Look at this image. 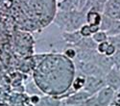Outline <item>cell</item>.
Instances as JSON below:
<instances>
[{
    "label": "cell",
    "instance_id": "6da1fadb",
    "mask_svg": "<svg viewBox=\"0 0 120 106\" xmlns=\"http://www.w3.org/2000/svg\"><path fill=\"white\" fill-rule=\"evenodd\" d=\"M77 69L86 76H96L105 78V72L94 62L77 61Z\"/></svg>",
    "mask_w": 120,
    "mask_h": 106
},
{
    "label": "cell",
    "instance_id": "7a4b0ae2",
    "mask_svg": "<svg viewBox=\"0 0 120 106\" xmlns=\"http://www.w3.org/2000/svg\"><path fill=\"white\" fill-rule=\"evenodd\" d=\"M105 86H106V82H105V78H103V77L86 76V83L83 90L91 94H95Z\"/></svg>",
    "mask_w": 120,
    "mask_h": 106
},
{
    "label": "cell",
    "instance_id": "3957f363",
    "mask_svg": "<svg viewBox=\"0 0 120 106\" xmlns=\"http://www.w3.org/2000/svg\"><path fill=\"white\" fill-rule=\"evenodd\" d=\"M114 94H115V91L112 89L111 87L106 85L97 94H95L96 106H109L113 100Z\"/></svg>",
    "mask_w": 120,
    "mask_h": 106
},
{
    "label": "cell",
    "instance_id": "277c9868",
    "mask_svg": "<svg viewBox=\"0 0 120 106\" xmlns=\"http://www.w3.org/2000/svg\"><path fill=\"white\" fill-rule=\"evenodd\" d=\"M86 22V13L83 11H72L70 13V18H69V23L65 32H72L79 30Z\"/></svg>",
    "mask_w": 120,
    "mask_h": 106
},
{
    "label": "cell",
    "instance_id": "5b68a950",
    "mask_svg": "<svg viewBox=\"0 0 120 106\" xmlns=\"http://www.w3.org/2000/svg\"><path fill=\"white\" fill-rule=\"evenodd\" d=\"M91 95H93V94H89V93H87V92H86L84 90H81V91H78V92H74L70 95H68L67 98L62 102L64 103V104H67V105L75 106V105L83 103L87 98H90Z\"/></svg>",
    "mask_w": 120,
    "mask_h": 106
},
{
    "label": "cell",
    "instance_id": "8992f818",
    "mask_svg": "<svg viewBox=\"0 0 120 106\" xmlns=\"http://www.w3.org/2000/svg\"><path fill=\"white\" fill-rule=\"evenodd\" d=\"M105 82L107 86L111 87L114 91H117L118 89H120V73L118 71V69L113 67L105 75Z\"/></svg>",
    "mask_w": 120,
    "mask_h": 106
},
{
    "label": "cell",
    "instance_id": "52a82bcc",
    "mask_svg": "<svg viewBox=\"0 0 120 106\" xmlns=\"http://www.w3.org/2000/svg\"><path fill=\"white\" fill-rule=\"evenodd\" d=\"M103 14L112 19H118L120 14V3L117 0H108L104 5Z\"/></svg>",
    "mask_w": 120,
    "mask_h": 106
},
{
    "label": "cell",
    "instance_id": "ba28073f",
    "mask_svg": "<svg viewBox=\"0 0 120 106\" xmlns=\"http://www.w3.org/2000/svg\"><path fill=\"white\" fill-rule=\"evenodd\" d=\"M70 13L71 12H63V11H58L55 14V16L53 18V22L58 25V27L61 29L62 32H65L68 23H69V18H70Z\"/></svg>",
    "mask_w": 120,
    "mask_h": 106
},
{
    "label": "cell",
    "instance_id": "9c48e42d",
    "mask_svg": "<svg viewBox=\"0 0 120 106\" xmlns=\"http://www.w3.org/2000/svg\"><path fill=\"white\" fill-rule=\"evenodd\" d=\"M102 19V14L93 10H89L86 14V22L88 25H98L100 26Z\"/></svg>",
    "mask_w": 120,
    "mask_h": 106
},
{
    "label": "cell",
    "instance_id": "30bf717a",
    "mask_svg": "<svg viewBox=\"0 0 120 106\" xmlns=\"http://www.w3.org/2000/svg\"><path fill=\"white\" fill-rule=\"evenodd\" d=\"M74 46L79 48H84V49H92L96 50L97 43L92 40L91 37H83Z\"/></svg>",
    "mask_w": 120,
    "mask_h": 106
},
{
    "label": "cell",
    "instance_id": "8fae6325",
    "mask_svg": "<svg viewBox=\"0 0 120 106\" xmlns=\"http://www.w3.org/2000/svg\"><path fill=\"white\" fill-rule=\"evenodd\" d=\"M62 36L64 42H66L69 44H73V45L76 44L83 38L81 34H80L79 30L72 31V32H62Z\"/></svg>",
    "mask_w": 120,
    "mask_h": 106
},
{
    "label": "cell",
    "instance_id": "7c38bea8",
    "mask_svg": "<svg viewBox=\"0 0 120 106\" xmlns=\"http://www.w3.org/2000/svg\"><path fill=\"white\" fill-rule=\"evenodd\" d=\"M62 100L56 98L51 95H42L41 96V100L36 106H61Z\"/></svg>",
    "mask_w": 120,
    "mask_h": 106
},
{
    "label": "cell",
    "instance_id": "4fadbf2b",
    "mask_svg": "<svg viewBox=\"0 0 120 106\" xmlns=\"http://www.w3.org/2000/svg\"><path fill=\"white\" fill-rule=\"evenodd\" d=\"M57 8L58 11L63 12H72L77 10V6L73 0H62L57 3Z\"/></svg>",
    "mask_w": 120,
    "mask_h": 106
},
{
    "label": "cell",
    "instance_id": "5bb4252c",
    "mask_svg": "<svg viewBox=\"0 0 120 106\" xmlns=\"http://www.w3.org/2000/svg\"><path fill=\"white\" fill-rule=\"evenodd\" d=\"M85 83H86V75H84L83 73L78 75L76 78L73 80L72 82V89L74 92H78V91H81L83 90L84 86H85Z\"/></svg>",
    "mask_w": 120,
    "mask_h": 106
},
{
    "label": "cell",
    "instance_id": "9a60e30c",
    "mask_svg": "<svg viewBox=\"0 0 120 106\" xmlns=\"http://www.w3.org/2000/svg\"><path fill=\"white\" fill-rule=\"evenodd\" d=\"M113 20L114 19H112L111 17L107 16L106 15L102 14V19H101V23H100V30L104 31V32L109 31V28H111L112 25Z\"/></svg>",
    "mask_w": 120,
    "mask_h": 106
},
{
    "label": "cell",
    "instance_id": "2e32d148",
    "mask_svg": "<svg viewBox=\"0 0 120 106\" xmlns=\"http://www.w3.org/2000/svg\"><path fill=\"white\" fill-rule=\"evenodd\" d=\"M106 33H107L108 37L120 35V19H114L112 27L109 28V30L107 31Z\"/></svg>",
    "mask_w": 120,
    "mask_h": 106
},
{
    "label": "cell",
    "instance_id": "e0dca14e",
    "mask_svg": "<svg viewBox=\"0 0 120 106\" xmlns=\"http://www.w3.org/2000/svg\"><path fill=\"white\" fill-rule=\"evenodd\" d=\"M91 38H92V40L96 43H103V42L108 41V35H107V33L104 32V31H101V30H99L98 32L92 34Z\"/></svg>",
    "mask_w": 120,
    "mask_h": 106
},
{
    "label": "cell",
    "instance_id": "ac0fdd59",
    "mask_svg": "<svg viewBox=\"0 0 120 106\" xmlns=\"http://www.w3.org/2000/svg\"><path fill=\"white\" fill-rule=\"evenodd\" d=\"M25 91L29 94H42V92H41L39 91V89H38V87L37 86V84H35V83H29V84H27L26 85V88H25Z\"/></svg>",
    "mask_w": 120,
    "mask_h": 106
},
{
    "label": "cell",
    "instance_id": "d6986e66",
    "mask_svg": "<svg viewBox=\"0 0 120 106\" xmlns=\"http://www.w3.org/2000/svg\"><path fill=\"white\" fill-rule=\"evenodd\" d=\"M64 56L69 60H73L76 58V55H77V52H76V49L75 47L73 46H69V47H66L64 51Z\"/></svg>",
    "mask_w": 120,
    "mask_h": 106
},
{
    "label": "cell",
    "instance_id": "ffe728a7",
    "mask_svg": "<svg viewBox=\"0 0 120 106\" xmlns=\"http://www.w3.org/2000/svg\"><path fill=\"white\" fill-rule=\"evenodd\" d=\"M79 32L82 37H91L92 36V33L90 31V27H89L88 24H84L79 29Z\"/></svg>",
    "mask_w": 120,
    "mask_h": 106
},
{
    "label": "cell",
    "instance_id": "44dd1931",
    "mask_svg": "<svg viewBox=\"0 0 120 106\" xmlns=\"http://www.w3.org/2000/svg\"><path fill=\"white\" fill-rule=\"evenodd\" d=\"M108 42L115 46L116 49H120V35L108 37Z\"/></svg>",
    "mask_w": 120,
    "mask_h": 106
},
{
    "label": "cell",
    "instance_id": "7402d4cb",
    "mask_svg": "<svg viewBox=\"0 0 120 106\" xmlns=\"http://www.w3.org/2000/svg\"><path fill=\"white\" fill-rule=\"evenodd\" d=\"M109 42L106 41V42H103V43H97V47H96V51L100 54H105L107 48H108V45H109Z\"/></svg>",
    "mask_w": 120,
    "mask_h": 106
},
{
    "label": "cell",
    "instance_id": "603a6c76",
    "mask_svg": "<svg viewBox=\"0 0 120 106\" xmlns=\"http://www.w3.org/2000/svg\"><path fill=\"white\" fill-rule=\"evenodd\" d=\"M112 58L114 66L119 70V67H120V49H116L115 53L112 56Z\"/></svg>",
    "mask_w": 120,
    "mask_h": 106
},
{
    "label": "cell",
    "instance_id": "cb8c5ba5",
    "mask_svg": "<svg viewBox=\"0 0 120 106\" xmlns=\"http://www.w3.org/2000/svg\"><path fill=\"white\" fill-rule=\"evenodd\" d=\"M115 51H116L115 46H114L113 44H112V43H109L108 48H107V50H106V52H105L104 55H106V56H108V57H112V56L115 53Z\"/></svg>",
    "mask_w": 120,
    "mask_h": 106
},
{
    "label": "cell",
    "instance_id": "d4e9b609",
    "mask_svg": "<svg viewBox=\"0 0 120 106\" xmlns=\"http://www.w3.org/2000/svg\"><path fill=\"white\" fill-rule=\"evenodd\" d=\"M29 100H30V102H31L34 106H36L39 102V100H41V95H38V94H32V95L29 96Z\"/></svg>",
    "mask_w": 120,
    "mask_h": 106
},
{
    "label": "cell",
    "instance_id": "484cf974",
    "mask_svg": "<svg viewBox=\"0 0 120 106\" xmlns=\"http://www.w3.org/2000/svg\"><path fill=\"white\" fill-rule=\"evenodd\" d=\"M87 0H79V7H78V11H83L86 4Z\"/></svg>",
    "mask_w": 120,
    "mask_h": 106
},
{
    "label": "cell",
    "instance_id": "4316f807",
    "mask_svg": "<svg viewBox=\"0 0 120 106\" xmlns=\"http://www.w3.org/2000/svg\"><path fill=\"white\" fill-rule=\"evenodd\" d=\"M89 27H90V31L92 34H94L100 30V26H98V25H89Z\"/></svg>",
    "mask_w": 120,
    "mask_h": 106
},
{
    "label": "cell",
    "instance_id": "83f0119b",
    "mask_svg": "<svg viewBox=\"0 0 120 106\" xmlns=\"http://www.w3.org/2000/svg\"><path fill=\"white\" fill-rule=\"evenodd\" d=\"M45 55H46V54H43V55H41V60H42V59H43V58H44V56H45ZM36 57H37V58H38V57H39V55H36ZM32 60H33V62H34V64H36V63L38 62V61H37V59H36V58H35V56L33 57V59H32ZM39 62H41V61H39Z\"/></svg>",
    "mask_w": 120,
    "mask_h": 106
},
{
    "label": "cell",
    "instance_id": "f1b7e54d",
    "mask_svg": "<svg viewBox=\"0 0 120 106\" xmlns=\"http://www.w3.org/2000/svg\"><path fill=\"white\" fill-rule=\"evenodd\" d=\"M51 74H52V75H54V74L56 75L57 72H56V71L54 72V71H51ZM55 77H56V82H58L59 80H61V77H59V76H55Z\"/></svg>",
    "mask_w": 120,
    "mask_h": 106
},
{
    "label": "cell",
    "instance_id": "f546056e",
    "mask_svg": "<svg viewBox=\"0 0 120 106\" xmlns=\"http://www.w3.org/2000/svg\"><path fill=\"white\" fill-rule=\"evenodd\" d=\"M61 106H71V105H67V104H64V103L62 102V105H61Z\"/></svg>",
    "mask_w": 120,
    "mask_h": 106
},
{
    "label": "cell",
    "instance_id": "4dcf8cb0",
    "mask_svg": "<svg viewBox=\"0 0 120 106\" xmlns=\"http://www.w3.org/2000/svg\"><path fill=\"white\" fill-rule=\"evenodd\" d=\"M56 1H57V2H60V1H62V0H56Z\"/></svg>",
    "mask_w": 120,
    "mask_h": 106
},
{
    "label": "cell",
    "instance_id": "1f68e13d",
    "mask_svg": "<svg viewBox=\"0 0 120 106\" xmlns=\"http://www.w3.org/2000/svg\"><path fill=\"white\" fill-rule=\"evenodd\" d=\"M109 106H114V105H112V104H109Z\"/></svg>",
    "mask_w": 120,
    "mask_h": 106
},
{
    "label": "cell",
    "instance_id": "d6a6232c",
    "mask_svg": "<svg viewBox=\"0 0 120 106\" xmlns=\"http://www.w3.org/2000/svg\"><path fill=\"white\" fill-rule=\"evenodd\" d=\"M118 19H120V14H119V16H118Z\"/></svg>",
    "mask_w": 120,
    "mask_h": 106
},
{
    "label": "cell",
    "instance_id": "836d02e7",
    "mask_svg": "<svg viewBox=\"0 0 120 106\" xmlns=\"http://www.w3.org/2000/svg\"><path fill=\"white\" fill-rule=\"evenodd\" d=\"M119 70H120V67H119Z\"/></svg>",
    "mask_w": 120,
    "mask_h": 106
}]
</instances>
